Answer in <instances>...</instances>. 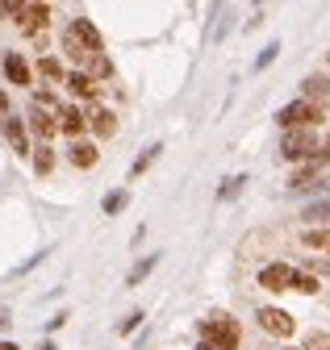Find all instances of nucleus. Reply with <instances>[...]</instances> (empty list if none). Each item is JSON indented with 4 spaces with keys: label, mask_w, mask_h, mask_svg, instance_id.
<instances>
[{
    "label": "nucleus",
    "mask_w": 330,
    "mask_h": 350,
    "mask_svg": "<svg viewBox=\"0 0 330 350\" xmlns=\"http://www.w3.org/2000/svg\"><path fill=\"white\" fill-rule=\"evenodd\" d=\"M5 113H9V96H5V92H0V117H5Z\"/></svg>",
    "instance_id": "obj_28"
},
{
    "label": "nucleus",
    "mask_w": 330,
    "mask_h": 350,
    "mask_svg": "<svg viewBox=\"0 0 330 350\" xmlns=\"http://www.w3.org/2000/svg\"><path fill=\"white\" fill-rule=\"evenodd\" d=\"M5 13H9V0H0V21H5Z\"/></svg>",
    "instance_id": "obj_29"
},
{
    "label": "nucleus",
    "mask_w": 330,
    "mask_h": 350,
    "mask_svg": "<svg viewBox=\"0 0 330 350\" xmlns=\"http://www.w3.org/2000/svg\"><path fill=\"white\" fill-rule=\"evenodd\" d=\"M51 167H55V150H51V146H38V154H34V171H38V175H47Z\"/></svg>",
    "instance_id": "obj_18"
},
{
    "label": "nucleus",
    "mask_w": 330,
    "mask_h": 350,
    "mask_svg": "<svg viewBox=\"0 0 330 350\" xmlns=\"http://www.w3.org/2000/svg\"><path fill=\"white\" fill-rule=\"evenodd\" d=\"M326 163H330V138L322 146H314V154H309V167H326Z\"/></svg>",
    "instance_id": "obj_21"
},
{
    "label": "nucleus",
    "mask_w": 330,
    "mask_h": 350,
    "mask_svg": "<svg viewBox=\"0 0 330 350\" xmlns=\"http://www.w3.org/2000/svg\"><path fill=\"white\" fill-rule=\"evenodd\" d=\"M201 334H205V342L218 346V350H234V346H238V325H234L230 317H210V321H201Z\"/></svg>",
    "instance_id": "obj_3"
},
{
    "label": "nucleus",
    "mask_w": 330,
    "mask_h": 350,
    "mask_svg": "<svg viewBox=\"0 0 330 350\" xmlns=\"http://www.w3.org/2000/svg\"><path fill=\"white\" fill-rule=\"evenodd\" d=\"M88 63H92V75H109V71H113V67H109V59H105L101 51H97V55H92Z\"/></svg>",
    "instance_id": "obj_25"
},
{
    "label": "nucleus",
    "mask_w": 330,
    "mask_h": 350,
    "mask_svg": "<svg viewBox=\"0 0 330 350\" xmlns=\"http://www.w3.org/2000/svg\"><path fill=\"white\" fill-rule=\"evenodd\" d=\"M59 117H63V121H59V125H63V129H67V134H71V138H75V134H79V129H84V113H79V109H63V113H59Z\"/></svg>",
    "instance_id": "obj_15"
},
{
    "label": "nucleus",
    "mask_w": 330,
    "mask_h": 350,
    "mask_svg": "<svg viewBox=\"0 0 330 350\" xmlns=\"http://www.w3.org/2000/svg\"><path fill=\"white\" fill-rule=\"evenodd\" d=\"M242 184H246V180H242V175H234V180H226V188H222V200H234Z\"/></svg>",
    "instance_id": "obj_24"
},
{
    "label": "nucleus",
    "mask_w": 330,
    "mask_h": 350,
    "mask_svg": "<svg viewBox=\"0 0 330 350\" xmlns=\"http://www.w3.org/2000/svg\"><path fill=\"white\" fill-rule=\"evenodd\" d=\"M293 288L305 292V296H314V292H318V275H309V271H293Z\"/></svg>",
    "instance_id": "obj_19"
},
{
    "label": "nucleus",
    "mask_w": 330,
    "mask_h": 350,
    "mask_svg": "<svg viewBox=\"0 0 330 350\" xmlns=\"http://www.w3.org/2000/svg\"><path fill=\"white\" fill-rule=\"evenodd\" d=\"M155 262H159V258H155V254H151V258H142V262H138V267H134V271H130V284H142V280H147V275H151V267H155Z\"/></svg>",
    "instance_id": "obj_20"
},
{
    "label": "nucleus",
    "mask_w": 330,
    "mask_h": 350,
    "mask_svg": "<svg viewBox=\"0 0 330 350\" xmlns=\"http://www.w3.org/2000/svg\"><path fill=\"white\" fill-rule=\"evenodd\" d=\"M126 204H130V196H126V192H113V196H105V213H121Z\"/></svg>",
    "instance_id": "obj_22"
},
{
    "label": "nucleus",
    "mask_w": 330,
    "mask_h": 350,
    "mask_svg": "<svg viewBox=\"0 0 330 350\" xmlns=\"http://www.w3.org/2000/svg\"><path fill=\"white\" fill-rule=\"evenodd\" d=\"M276 121H280L284 129H293V125H318V121H322V109L309 105V100H293V105H284V109L276 113Z\"/></svg>",
    "instance_id": "obj_4"
},
{
    "label": "nucleus",
    "mask_w": 330,
    "mask_h": 350,
    "mask_svg": "<svg viewBox=\"0 0 330 350\" xmlns=\"http://www.w3.org/2000/svg\"><path fill=\"white\" fill-rule=\"evenodd\" d=\"M88 121H92V129H97V134H101V138H109V134H113V129H117V121H113V113H105V109H97V113H92Z\"/></svg>",
    "instance_id": "obj_14"
},
{
    "label": "nucleus",
    "mask_w": 330,
    "mask_h": 350,
    "mask_svg": "<svg viewBox=\"0 0 330 350\" xmlns=\"http://www.w3.org/2000/svg\"><path fill=\"white\" fill-rule=\"evenodd\" d=\"M259 325H264L268 334H276V338H288V334H293V317H288L284 309H259Z\"/></svg>",
    "instance_id": "obj_7"
},
{
    "label": "nucleus",
    "mask_w": 330,
    "mask_h": 350,
    "mask_svg": "<svg viewBox=\"0 0 330 350\" xmlns=\"http://www.w3.org/2000/svg\"><path fill=\"white\" fill-rule=\"evenodd\" d=\"M201 350H218V346H210V342H205V346H201Z\"/></svg>",
    "instance_id": "obj_31"
},
{
    "label": "nucleus",
    "mask_w": 330,
    "mask_h": 350,
    "mask_svg": "<svg viewBox=\"0 0 330 350\" xmlns=\"http://www.w3.org/2000/svg\"><path fill=\"white\" fill-rule=\"evenodd\" d=\"M5 134H9V142H13V150L17 154H29V146H25V129H21V121H5Z\"/></svg>",
    "instance_id": "obj_13"
},
{
    "label": "nucleus",
    "mask_w": 330,
    "mask_h": 350,
    "mask_svg": "<svg viewBox=\"0 0 330 350\" xmlns=\"http://www.w3.org/2000/svg\"><path fill=\"white\" fill-rule=\"evenodd\" d=\"M38 71H42L47 79H59V75H63V67H59L55 59H42V63H38Z\"/></svg>",
    "instance_id": "obj_23"
},
{
    "label": "nucleus",
    "mask_w": 330,
    "mask_h": 350,
    "mask_svg": "<svg viewBox=\"0 0 330 350\" xmlns=\"http://www.w3.org/2000/svg\"><path fill=\"white\" fill-rule=\"evenodd\" d=\"M305 246H309V250L330 254V230H305Z\"/></svg>",
    "instance_id": "obj_17"
},
{
    "label": "nucleus",
    "mask_w": 330,
    "mask_h": 350,
    "mask_svg": "<svg viewBox=\"0 0 330 350\" xmlns=\"http://www.w3.org/2000/svg\"><path fill=\"white\" fill-rule=\"evenodd\" d=\"M276 51H280V46H276V42H272V46H268V51H264V55H259V63H255V67H268V63H272V59H276Z\"/></svg>",
    "instance_id": "obj_27"
},
{
    "label": "nucleus",
    "mask_w": 330,
    "mask_h": 350,
    "mask_svg": "<svg viewBox=\"0 0 330 350\" xmlns=\"http://www.w3.org/2000/svg\"><path fill=\"white\" fill-rule=\"evenodd\" d=\"M0 350H17V346H13V342H0Z\"/></svg>",
    "instance_id": "obj_30"
},
{
    "label": "nucleus",
    "mask_w": 330,
    "mask_h": 350,
    "mask_svg": "<svg viewBox=\"0 0 330 350\" xmlns=\"http://www.w3.org/2000/svg\"><path fill=\"white\" fill-rule=\"evenodd\" d=\"M63 51L71 55V59H92L97 51H101V33H97V25L92 21H71L67 25V33H63Z\"/></svg>",
    "instance_id": "obj_1"
},
{
    "label": "nucleus",
    "mask_w": 330,
    "mask_h": 350,
    "mask_svg": "<svg viewBox=\"0 0 330 350\" xmlns=\"http://www.w3.org/2000/svg\"><path fill=\"white\" fill-rule=\"evenodd\" d=\"M305 221H314V226H330V200L309 204V208H305Z\"/></svg>",
    "instance_id": "obj_16"
},
{
    "label": "nucleus",
    "mask_w": 330,
    "mask_h": 350,
    "mask_svg": "<svg viewBox=\"0 0 330 350\" xmlns=\"http://www.w3.org/2000/svg\"><path fill=\"white\" fill-rule=\"evenodd\" d=\"M318 146L314 138V125H293V129H284V142H280V154L284 159H309Z\"/></svg>",
    "instance_id": "obj_2"
},
{
    "label": "nucleus",
    "mask_w": 330,
    "mask_h": 350,
    "mask_svg": "<svg viewBox=\"0 0 330 350\" xmlns=\"http://www.w3.org/2000/svg\"><path fill=\"white\" fill-rule=\"evenodd\" d=\"M47 21H51L47 5H21V9H17V25H21V33H38V29H47Z\"/></svg>",
    "instance_id": "obj_5"
},
{
    "label": "nucleus",
    "mask_w": 330,
    "mask_h": 350,
    "mask_svg": "<svg viewBox=\"0 0 330 350\" xmlns=\"http://www.w3.org/2000/svg\"><path fill=\"white\" fill-rule=\"evenodd\" d=\"M259 284L268 292H284V288H293V267H284V262H272V267L259 271Z\"/></svg>",
    "instance_id": "obj_6"
},
{
    "label": "nucleus",
    "mask_w": 330,
    "mask_h": 350,
    "mask_svg": "<svg viewBox=\"0 0 330 350\" xmlns=\"http://www.w3.org/2000/svg\"><path fill=\"white\" fill-rule=\"evenodd\" d=\"M5 75H9L13 83H29V67H25V59L9 55V59H5Z\"/></svg>",
    "instance_id": "obj_12"
},
{
    "label": "nucleus",
    "mask_w": 330,
    "mask_h": 350,
    "mask_svg": "<svg viewBox=\"0 0 330 350\" xmlns=\"http://www.w3.org/2000/svg\"><path fill=\"white\" fill-rule=\"evenodd\" d=\"M301 92H305V100L318 105V109L330 105V83H326V75H309V79L301 83Z\"/></svg>",
    "instance_id": "obj_9"
},
{
    "label": "nucleus",
    "mask_w": 330,
    "mask_h": 350,
    "mask_svg": "<svg viewBox=\"0 0 330 350\" xmlns=\"http://www.w3.org/2000/svg\"><path fill=\"white\" fill-rule=\"evenodd\" d=\"M29 129H34L38 138H47V142H51V134L59 129V121L51 117V109H47V105H34V113H29Z\"/></svg>",
    "instance_id": "obj_8"
},
{
    "label": "nucleus",
    "mask_w": 330,
    "mask_h": 350,
    "mask_svg": "<svg viewBox=\"0 0 330 350\" xmlns=\"http://www.w3.org/2000/svg\"><path fill=\"white\" fill-rule=\"evenodd\" d=\"M67 83H71L75 96H97V83H92V75H84V71H71Z\"/></svg>",
    "instance_id": "obj_10"
},
{
    "label": "nucleus",
    "mask_w": 330,
    "mask_h": 350,
    "mask_svg": "<svg viewBox=\"0 0 330 350\" xmlns=\"http://www.w3.org/2000/svg\"><path fill=\"white\" fill-rule=\"evenodd\" d=\"M71 163L75 167H92L97 163V146L92 142H71Z\"/></svg>",
    "instance_id": "obj_11"
},
{
    "label": "nucleus",
    "mask_w": 330,
    "mask_h": 350,
    "mask_svg": "<svg viewBox=\"0 0 330 350\" xmlns=\"http://www.w3.org/2000/svg\"><path fill=\"white\" fill-rule=\"evenodd\" d=\"M155 154H159V146H151V150H147V154H142V159L134 163V175H142V171L151 167V159H155Z\"/></svg>",
    "instance_id": "obj_26"
}]
</instances>
